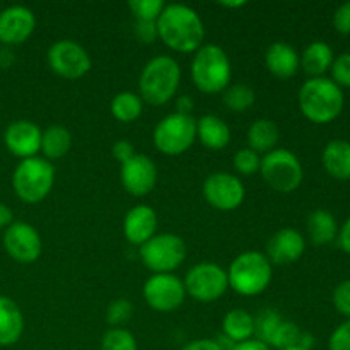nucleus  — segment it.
Returning <instances> with one entry per match:
<instances>
[{"label": "nucleus", "mask_w": 350, "mask_h": 350, "mask_svg": "<svg viewBox=\"0 0 350 350\" xmlns=\"http://www.w3.org/2000/svg\"><path fill=\"white\" fill-rule=\"evenodd\" d=\"M157 24V36L178 53H191L202 46L205 27L200 16L191 7L171 3L164 7Z\"/></svg>", "instance_id": "obj_1"}, {"label": "nucleus", "mask_w": 350, "mask_h": 350, "mask_svg": "<svg viewBox=\"0 0 350 350\" xmlns=\"http://www.w3.org/2000/svg\"><path fill=\"white\" fill-rule=\"evenodd\" d=\"M299 109L310 122L325 125L340 116L344 109V91L328 77L308 79L297 96Z\"/></svg>", "instance_id": "obj_2"}, {"label": "nucleus", "mask_w": 350, "mask_h": 350, "mask_svg": "<svg viewBox=\"0 0 350 350\" xmlns=\"http://www.w3.org/2000/svg\"><path fill=\"white\" fill-rule=\"evenodd\" d=\"M181 82V68L174 58L161 55L147 62L139 79L140 96L152 106L166 105L176 94Z\"/></svg>", "instance_id": "obj_3"}, {"label": "nucleus", "mask_w": 350, "mask_h": 350, "mask_svg": "<svg viewBox=\"0 0 350 350\" xmlns=\"http://www.w3.org/2000/svg\"><path fill=\"white\" fill-rule=\"evenodd\" d=\"M231 62L217 44H202L191 62V79L198 91L205 94L224 92L231 82Z\"/></svg>", "instance_id": "obj_4"}, {"label": "nucleus", "mask_w": 350, "mask_h": 350, "mask_svg": "<svg viewBox=\"0 0 350 350\" xmlns=\"http://www.w3.org/2000/svg\"><path fill=\"white\" fill-rule=\"evenodd\" d=\"M228 280L229 286L241 296H258L272 282V263L265 253L245 252L232 260Z\"/></svg>", "instance_id": "obj_5"}, {"label": "nucleus", "mask_w": 350, "mask_h": 350, "mask_svg": "<svg viewBox=\"0 0 350 350\" xmlns=\"http://www.w3.org/2000/svg\"><path fill=\"white\" fill-rule=\"evenodd\" d=\"M55 183V167L44 157H29L17 164L12 174V187L17 197L26 204L44 200Z\"/></svg>", "instance_id": "obj_6"}, {"label": "nucleus", "mask_w": 350, "mask_h": 350, "mask_svg": "<svg viewBox=\"0 0 350 350\" xmlns=\"http://www.w3.org/2000/svg\"><path fill=\"white\" fill-rule=\"evenodd\" d=\"M260 173L267 185L280 193H293L301 187L304 178L303 164L296 154L287 149H273L265 154Z\"/></svg>", "instance_id": "obj_7"}, {"label": "nucleus", "mask_w": 350, "mask_h": 350, "mask_svg": "<svg viewBox=\"0 0 350 350\" xmlns=\"http://www.w3.org/2000/svg\"><path fill=\"white\" fill-rule=\"evenodd\" d=\"M197 139V120L191 115L171 113L154 129V146L166 156H181Z\"/></svg>", "instance_id": "obj_8"}, {"label": "nucleus", "mask_w": 350, "mask_h": 350, "mask_svg": "<svg viewBox=\"0 0 350 350\" xmlns=\"http://www.w3.org/2000/svg\"><path fill=\"white\" fill-rule=\"evenodd\" d=\"M140 260L156 273H170L187 258V245L176 234H156L140 246Z\"/></svg>", "instance_id": "obj_9"}, {"label": "nucleus", "mask_w": 350, "mask_h": 350, "mask_svg": "<svg viewBox=\"0 0 350 350\" xmlns=\"http://www.w3.org/2000/svg\"><path fill=\"white\" fill-rule=\"evenodd\" d=\"M183 286L193 299L200 303H214L228 291V272L215 263H198L188 270Z\"/></svg>", "instance_id": "obj_10"}, {"label": "nucleus", "mask_w": 350, "mask_h": 350, "mask_svg": "<svg viewBox=\"0 0 350 350\" xmlns=\"http://www.w3.org/2000/svg\"><path fill=\"white\" fill-rule=\"evenodd\" d=\"M48 65L64 79H81L91 70V57L81 44L72 40H60L48 50Z\"/></svg>", "instance_id": "obj_11"}, {"label": "nucleus", "mask_w": 350, "mask_h": 350, "mask_svg": "<svg viewBox=\"0 0 350 350\" xmlns=\"http://www.w3.org/2000/svg\"><path fill=\"white\" fill-rule=\"evenodd\" d=\"M187 291L183 282L171 273H154L144 284V299L152 310L170 313L183 304Z\"/></svg>", "instance_id": "obj_12"}, {"label": "nucleus", "mask_w": 350, "mask_h": 350, "mask_svg": "<svg viewBox=\"0 0 350 350\" xmlns=\"http://www.w3.org/2000/svg\"><path fill=\"white\" fill-rule=\"evenodd\" d=\"M245 185L229 173H214L205 180L204 197L217 211H236L245 200Z\"/></svg>", "instance_id": "obj_13"}, {"label": "nucleus", "mask_w": 350, "mask_h": 350, "mask_svg": "<svg viewBox=\"0 0 350 350\" xmlns=\"http://www.w3.org/2000/svg\"><path fill=\"white\" fill-rule=\"evenodd\" d=\"M3 246L19 263L36 262L43 250L40 232L27 222H12L3 232Z\"/></svg>", "instance_id": "obj_14"}, {"label": "nucleus", "mask_w": 350, "mask_h": 350, "mask_svg": "<svg viewBox=\"0 0 350 350\" xmlns=\"http://www.w3.org/2000/svg\"><path fill=\"white\" fill-rule=\"evenodd\" d=\"M122 185L133 197H144L150 193L157 183V167L150 157L135 154L130 161L122 164L120 171Z\"/></svg>", "instance_id": "obj_15"}, {"label": "nucleus", "mask_w": 350, "mask_h": 350, "mask_svg": "<svg viewBox=\"0 0 350 350\" xmlns=\"http://www.w3.org/2000/svg\"><path fill=\"white\" fill-rule=\"evenodd\" d=\"M36 17L33 10L24 5L7 7L0 12V43L3 46L21 44L33 34Z\"/></svg>", "instance_id": "obj_16"}, {"label": "nucleus", "mask_w": 350, "mask_h": 350, "mask_svg": "<svg viewBox=\"0 0 350 350\" xmlns=\"http://www.w3.org/2000/svg\"><path fill=\"white\" fill-rule=\"evenodd\" d=\"M41 137L43 132L36 123L29 120H16L10 123L3 133V142L10 154L21 159L36 157L41 150Z\"/></svg>", "instance_id": "obj_17"}, {"label": "nucleus", "mask_w": 350, "mask_h": 350, "mask_svg": "<svg viewBox=\"0 0 350 350\" xmlns=\"http://www.w3.org/2000/svg\"><path fill=\"white\" fill-rule=\"evenodd\" d=\"M304 250H306V241L303 234L293 228H284L269 239L265 256L270 263L291 265L304 255Z\"/></svg>", "instance_id": "obj_18"}, {"label": "nucleus", "mask_w": 350, "mask_h": 350, "mask_svg": "<svg viewBox=\"0 0 350 350\" xmlns=\"http://www.w3.org/2000/svg\"><path fill=\"white\" fill-rule=\"evenodd\" d=\"M157 214L149 205H137L130 208L123 221V232L130 245L142 246L156 236Z\"/></svg>", "instance_id": "obj_19"}, {"label": "nucleus", "mask_w": 350, "mask_h": 350, "mask_svg": "<svg viewBox=\"0 0 350 350\" xmlns=\"http://www.w3.org/2000/svg\"><path fill=\"white\" fill-rule=\"evenodd\" d=\"M265 65L277 79H291L296 75L299 65V55L291 44L284 41H275L267 48Z\"/></svg>", "instance_id": "obj_20"}, {"label": "nucleus", "mask_w": 350, "mask_h": 350, "mask_svg": "<svg viewBox=\"0 0 350 350\" xmlns=\"http://www.w3.org/2000/svg\"><path fill=\"white\" fill-rule=\"evenodd\" d=\"M24 332V318L19 306L10 297L0 296V347L19 342Z\"/></svg>", "instance_id": "obj_21"}, {"label": "nucleus", "mask_w": 350, "mask_h": 350, "mask_svg": "<svg viewBox=\"0 0 350 350\" xmlns=\"http://www.w3.org/2000/svg\"><path fill=\"white\" fill-rule=\"evenodd\" d=\"M321 163L325 171L335 180H350V142L347 140L328 142L321 154Z\"/></svg>", "instance_id": "obj_22"}, {"label": "nucleus", "mask_w": 350, "mask_h": 350, "mask_svg": "<svg viewBox=\"0 0 350 350\" xmlns=\"http://www.w3.org/2000/svg\"><path fill=\"white\" fill-rule=\"evenodd\" d=\"M335 53L332 46L325 41H313L308 44L306 50L299 55V65L311 79L323 77L325 72L332 68Z\"/></svg>", "instance_id": "obj_23"}, {"label": "nucleus", "mask_w": 350, "mask_h": 350, "mask_svg": "<svg viewBox=\"0 0 350 350\" xmlns=\"http://www.w3.org/2000/svg\"><path fill=\"white\" fill-rule=\"evenodd\" d=\"M197 139L207 149L222 150L231 140V130L228 123L215 115H205L197 120Z\"/></svg>", "instance_id": "obj_24"}, {"label": "nucleus", "mask_w": 350, "mask_h": 350, "mask_svg": "<svg viewBox=\"0 0 350 350\" xmlns=\"http://www.w3.org/2000/svg\"><path fill=\"white\" fill-rule=\"evenodd\" d=\"M308 234L314 246L330 245L337 239L338 226L335 215L325 208L313 211L308 217Z\"/></svg>", "instance_id": "obj_25"}, {"label": "nucleus", "mask_w": 350, "mask_h": 350, "mask_svg": "<svg viewBox=\"0 0 350 350\" xmlns=\"http://www.w3.org/2000/svg\"><path fill=\"white\" fill-rule=\"evenodd\" d=\"M222 335L234 344L252 340L255 335V318L245 310H232L222 320Z\"/></svg>", "instance_id": "obj_26"}, {"label": "nucleus", "mask_w": 350, "mask_h": 350, "mask_svg": "<svg viewBox=\"0 0 350 350\" xmlns=\"http://www.w3.org/2000/svg\"><path fill=\"white\" fill-rule=\"evenodd\" d=\"M279 142V129L272 120H256L252 123L248 130V144L250 149L256 154H269L275 149Z\"/></svg>", "instance_id": "obj_27"}, {"label": "nucleus", "mask_w": 350, "mask_h": 350, "mask_svg": "<svg viewBox=\"0 0 350 350\" xmlns=\"http://www.w3.org/2000/svg\"><path fill=\"white\" fill-rule=\"evenodd\" d=\"M70 146V132L62 125L48 126L41 137V150L44 154V159H60V157L67 156Z\"/></svg>", "instance_id": "obj_28"}, {"label": "nucleus", "mask_w": 350, "mask_h": 350, "mask_svg": "<svg viewBox=\"0 0 350 350\" xmlns=\"http://www.w3.org/2000/svg\"><path fill=\"white\" fill-rule=\"evenodd\" d=\"M142 99L135 92L123 91L116 94L111 101V115L115 116V120L122 123L135 122L142 115Z\"/></svg>", "instance_id": "obj_29"}, {"label": "nucleus", "mask_w": 350, "mask_h": 350, "mask_svg": "<svg viewBox=\"0 0 350 350\" xmlns=\"http://www.w3.org/2000/svg\"><path fill=\"white\" fill-rule=\"evenodd\" d=\"M222 101H224L226 108H229L234 113L248 111L253 105H255V91L250 88L248 84H232L222 92Z\"/></svg>", "instance_id": "obj_30"}, {"label": "nucleus", "mask_w": 350, "mask_h": 350, "mask_svg": "<svg viewBox=\"0 0 350 350\" xmlns=\"http://www.w3.org/2000/svg\"><path fill=\"white\" fill-rule=\"evenodd\" d=\"M301 337H303V330H301L296 323L282 320L279 327H277L275 334H273L272 338H270L269 347H275L279 350L299 347Z\"/></svg>", "instance_id": "obj_31"}, {"label": "nucleus", "mask_w": 350, "mask_h": 350, "mask_svg": "<svg viewBox=\"0 0 350 350\" xmlns=\"http://www.w3.org/2000/svg\"><path fill=\"white\" fill-rule=\"evenodd\" d=\"M282 318H280V313L277 310H272V308H267V310H262L255 318V338L256 340L263 342L265 345L270 344V338L275 334L277 327L280 325Z\"/></svg>", "instance_id": "obj_32"}, {"label": "nucleus", "mask_w": 350, "mask_h": 350, "mask_svg": "<svg viewBox=\"0 0 350 350\" xmlns=\"http://www.w3.org/2000/svg\"><path fill=\"white\" fill-rule=\"evenodd\" d=\"M101 350H139L137 340L125 328H111L105 334L101 342Z\"/></svg>", "instance_id": "obj_33"}, {"label": "nucleus", "mask_w": 350, "mask_h": 350, "mask_svg": "<svg viewBox=\"0 0 350 350\" xmlns=\"http://www.w3.org/2000/svg\"><path fill=\"white\" fill-rule=\"evenodd\" d=\"M166 3L163 0H130L129 9L137 21H157Z\"/></svg>", "instance_id": "obj_34"}, {"label": "nucleus", "mask_w": 350, "mask_h": 350, "mask_svg": "<svg viewBox=\"0 0 350 350\" xmlns=\"http://www.w3.org/2000/svg\"><path fill=\"white\" fill-rule=\"evenodd\" d=\"M234 167L239 174L243 176H250V174H255L256 171H260V166H262V159H260L258 154L255 150L241 149L236 152L234 156Z\"/></svg>", "instance_id": "obj_35"}, {"label": "nucleus", "mask_w": 350, "mask_h": 350, "mask_svg": "<svg viewBox=\"0 0 350 350\" xmlns=\"http://www.w3.org/2000/svg\"><path fill=\"white\" fill-rule=\"evenodd\" d=\"M133 313V306L129 299H116L106 310V321L113 328H120L125 321L130 320Z\"/></svg>", "instance_id": "obj_36"}, {"label": "nucleus", "mask_w": 350, "mask_h": 350, "mask_svg": "<svg viewBox=\"0 0 350 350\" xmlns=\"http://www.w3.org/2000/svg\"><path fill=\"white\" fill-rule=\"evenodd\" d=\"M332 81L338 88H350V51L338 55L332 64Z\"/></svg>", "instance_id": "obj_37"}, {"label": "nucleus", "mask_w": 350, "mask_h": 350, "mask_svg": "<svg viewBox=\"0 0 350 350\" xmlns=\"http://www.w3.org/2000/svg\"><path fill=\"white\" fill-rule=\"evenodd\" d=\"M334 306L342 317H345L350 320V280H344V282L338 284L334 289Z\"/></svg>", "instance_id": "obj_38"}, {"label": "nucleus", "mask_w": 350, "mask_h": 350, "mask_svg": "<svg viewBox=\"0 0 350 350\" xmlns=\"http://www.w3.org/2000/svg\"><path fill=\"white\" fill-rule=\"evenodd\" d=\"M328 350H350V320L335 328L328 340Z\"/></svg>", "instance_id": "obj_39"}, {"label": "nucleus", "mask_w": 350, "mask_h": 350, "mask_svg": "<svg viewBox=\"0 0 350 350\" xmlns=\"http://www.w3.org/2000/svg\"><path fill=\"white\" fill-rule=\"evenodd\" d=\"M334 27L337 33L349 36L350 34V2L342 3L334 14Z\"/></svg>", "instance_id": "obj_40"}, {"label": "nucleus", "mask_w": 350, "mask_h": 350, "mask_svg": "<svg viewBox=\"0 0 350 350\" xmlns=\"http://www.w3.org/2000/svg\"><path fill=\"white\" fill-rule=\"evenodd\" d=\"M135 36L139 38L142 43H154L157 36V24L156 21H137L135 27Z\"/></svg>", "instance_id": "obj_41"}, {"label": "nucleus", "mask_w": 350, "mask_h": 350, "mask_svg": "<svg viewBox=\"0 0 350 350\" xmlns=\"http://www.w3.org/2000/svg\"><path fill=\"white\" fill-rule=\"evenodd\" d=\"M111 152L113 157H115L120 164H123L135 156V147H133L129 140H116V142L113 144Z\"/></svg>", "instance_id": "obj_42"}, {"label": "nucleus", "mask_w": 350, "mask_h": 350, "mask_svg": "<svg viewBox=\"0 0 350 350\" xmlns=\"http://www.w3.org/2000/svg\"><path fill=\"white\" fill-rule=\"evenodd\" d=\"M181 350H221L215 338H198V340L190 342Z\"/></svg>", "instance_id": "obj_43"}, {"label": "nucleus", "mask_w": 350, "mask_h": 350, "mask_svg": "<svg viewBox=\"0 0 350 350\" xmlns=\"http://www.w3.org/2000/svg\"><path fill=\"white\" fill-rule=\"evenodd\" d=\"M337 241L342 252H345L347 255H350V217L344 222V224H342V228L338 229Z\"/></svg>", "instance_id": "obj_44"}, {"label": "nucleus", "mask_w": 350, "mask_h": 350, "mask_svg": "<svg viewBox=\"0 0 350 350\" xmlns=\"http://www.w3.org/2000/svg\"><path fill=\"white\" fill-rule=\"evenodd\" d=\"M193 108H195V101L191 96L185 94L176 99V113H180V115H191Z\"/></svg>", "instance_id": "obj_45"}, {"label": "nucleus", "mask_w": 350, "mask_h": 350, "mask_svg": "<svg viewBox=\"0 0 350 350\" xmlns=\"http://www.w3.org/2000/svg\"><path fill=\"white\" fill-rule=\"evenodd\" d=\"M232 350H270L269 345H265L263 342L252 338V340L241 342V344H236V347Z\"/></svg>", "instance_id": "obj_46"}, {"label": "nucleus", "mask_w": 350, "mask_h": 350, "mask_svg": "<svg viewBox=\"0 0 350 350\" xmlns=\"http://www.w3.org/2000/svg\"><path fill=\"white\" fill-rule=\"evenodd\" d=\"M14 214L5 204H0V229L2 228H9L12 224Z\"/></svg>", "instance_id": "obj_47"}, {"label": "nucleus", "mask_w": 350, "mask_h": 350, "mask_svg": "<svg viewBox=\"0 0 350 350\" xmlns=\"http://www.w3.org/2000/svg\"><path fill=\"white\" fill-rule=\"evenodd\" d=\"M14 64V53L9 46L0 48V68H9Z\"/></svg>", "instance_id": "obj_48"}, {"label": "nucleus", "mask_w": 350, "mask_h": 350, "mask_svg": "<svg viewBox=\"0 0 350 350\" xmlns=\"http://www.w3.org/2000/svg\"><path fill=\"white\" fill-rule=\"evenodd\" d=\"M314 345V337L311 334H306V332H303V337H301V342H299V347L304 349V350H311Z\"/></svg>", "instance_id": "obj_49"}, {"label": "nucleus", "mask_w": 350, "mask_h": 350, "mask_svg": "<svg viewBox=\"0 0 350 350\" xmlns=\"http://www.w3.org/2000/svg\"><path fill=\"white\" fill-rule=\"evenodd\" d=\"M222 7H228V9H234V7H243L245 2H221Z\"/></svg>", "instance_id": "obj_50"}, {"label": "nucleus", "mask_w": 350, "mask_h": 350, "mask_svg": "<svg viewBox=\"0 0 350 350\" xmlns=\"http://www.w3.org/2000/svg\"><path fill=\"white\" fill-rule=\"evenodd\" d=\"M284 350H304V349H301V347H291V349H284Z\"/></svg>", "instance_id": "obj_51"}]
</instances>
